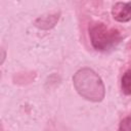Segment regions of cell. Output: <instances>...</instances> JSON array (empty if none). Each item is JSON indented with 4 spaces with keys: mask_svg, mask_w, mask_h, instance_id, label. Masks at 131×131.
<instances>
[{
    "mask_svg": "<svg viewBox=\"0 0 131 131\" xmlns=\"http://www.w3.org/2000/svg\"><path fill=\"white\" fill-rule=\"evenodd\" d=\"M121 87L125 94L131 95V69L123 74L121 79Z\"/></svg>",
    "mask_w": 131,
    "mask_h": 131,
    "instance_id": "5b68a950",
    "label": "cell"
},
{
    "mask_svg": "<svg viewBox=\"0 0 131 131\" xmlns=\"http://www.w3.org/2000/svg\"><path fill=\"white\" fill-rule=\"evenodd\" d=\"M119 130L131 131V117H127L121 121L120 126H119Z\"/></svg>",
    "mask_w": 131,
    "mask_h": 131,
    "instance_id": "8992f818",
    "label": "cell"
},
{
    "mask_svg": "<svg viewBox=\"0 0 131 131\" xmlns=\"http://www.w3.org/2000/svg\"><path fill=\"white\" fill-rule=\"evenodd\" d=\"M114 19L120 23L131 20V2H118L112 8Z\"/></svg>",
    "mask_w": 131,
    "mask_h": 131,
    "instance_id": "3957f363",
    "label": "cell"
},
{
    "mask_svg": "<svg viewBox=\"0 0 131 131\" xmlns=\"http://www.w3.org/2000/svg\"><path fill=\"white\" fill-rule=\"evenodd\" d=\"M58 14H52L48 16H41L36 20V26L40 29H50L58 20Z\"/></svg>",
    "mask_w": 131,
    "mask_h": 131,
    "instance_id": "277c9868",
    "label": "cell"
},
{
    "mask_svg": "<svg viewBox=\"0 0 131 131\" xmlns=\"http://www.w3.org/2000/svg\"><path fill=\"white\" fill-rule=\"evenodd\" d=\"M73 84L76 91L89 101L99 102L104 97L105 88L101 78L89 68L77 71L73 76Z\"/></svg>",
    "mask_w": 131,
    "mask_h": 131,
    "instance_id": "6da1fadb",
    "label": "cell"
},
{
    "mask_svg": "<svg viewBox=\"0 0 131 131\" xmlns=\"http://www.w3.org/2000/svg\"><path fill=\"white\" fill-rule=\"evenodd\" d=\"M89 37L93 48L97 51H108L122 40L117 29L108 28L102 23H92L89 26Z\"/></svg>",
    "mask_w": 131,
    "mask_h": 131,
    "instance_id": "7a4b0ae2",
    "label": "cell"
}]
</instances>
